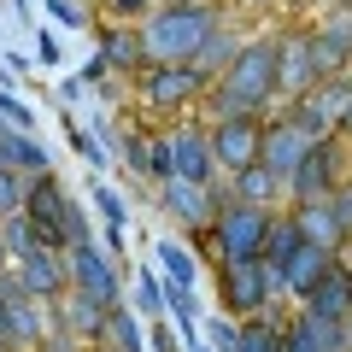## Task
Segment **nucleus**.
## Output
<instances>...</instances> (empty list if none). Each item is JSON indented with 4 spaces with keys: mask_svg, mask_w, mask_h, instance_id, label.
<instances>
[{
    "mask_svg": "<svg viewBox=\"0 0 352 352\" xmlns=\"http://www.w3.org/2000/svg\"><path fill=\"white\" fill-rule=\"evenodd\" d=\"M206 100H212V118H264L270 100H276V36H252L241 41V53L212 76L206 88Z\"/></svg>",
    "mask_w": 352,
    "mask_h": 352,
    "instance_id": "1",
    "label": "nucleus"
},
{
    "mask_svg": "<svg viewBox=\"0 0 352 352\" xmlns=\"http://www.w3.org/2000/svg\"><path fill=\"white\" fill-rule=\"evenodd\" d=\"M212 30H217V6L212 0H200V6H164L159 0V6L135 24L141 59L147 65H194Z\"/></svg>",
    "mask_w": 352,
    "mask_h": 352,
    "instance_id": "2",
    "label": "nucleus"
},
{
    "mask_svg": "<svg viewBox=\"0 0 352 352\" xmlns=\"http://www.w3.org/2000/svg\"><path fill=\"white\" fill-rule=\"evenodd\" d=\"M24 217L36 223L41 247H53V252H65L71 241H82V235H88V212H82V200H71V194L59 188V176H53V170L30 182Z\"/></svg>",
    "mask_w": 352,
    "mask_h": 352,
    "instance_id": "3",
    "label": "nucleus"
},
{
    "mask_svg": "<svg viewBox=\"0 0 352 352\" xmlns=\"http://www.w3.org/2000/svg\"><path fill=\"white\" fill-rule=\"evenodd\" d=\"M206 88H212V76H206L200 65H141V71H135L141 106H147V112H159V118L200 106Z\"/></svg>",
    "mask_w": 352,
    "mask_h": 352,
    "instance_id": "4",
    "label": "nucleus"
},
{
    "mask_svg": "<svg viewBox=\"0 0 352 352\" xmlns=\"http://www.w3.org/2000/svg\"><path fill=\"white\" fill-rule=\"evenodd\" d=\"M270 217H276V212L247 206V200H229V194H223L212 229H206V235H212L217 264H223V258H258V252H264V235H270Z\"/></svg>",
    "mask_w": 352,
    "mask_h": 352,
    "instance_id": "5",
    "label": "nucleus"
},
{
    "mask_svg": "<svg viewBox=\"0 0 352 352\" xmlns=\"http://www.w3.org/2000/svg\"><path fill=\"white\" fill-rule=\"evenodd\" d=\"M276 294H282V282L270 276V264H264V258H223V264H217V300H223L229 317L270 311Z\"/></svg>",
    "mask_w": 352,
    "mask_h": 352,
    "instance_id": "6",
    "label": "nucleus"
},
{
    "mask_svg": "<svg viewBox=\"0 0 352 352\" xmlns=\"http://www.w3.org/2000/svg\"><path fill=\"white\" fill-rule=\"evenodd\" d=\"M346 106H352V71H335V76H317L300 100L288 106V118L305 129V135L323 141V135H335V129L346 124Z\"/></svg>",
    "mask_w": 352,
    "mask_h": 352,
    "instance_id": "7",
    "label": "nucleus"
},
{
    "mask_svg": "<svg viewBox=\"0 0 352 352\" xmlns=\"http://www.w3.org/2000/svg\"><path fill=\"white\" fill-rule=\"evenodd\" d=\"M65 270H71V288L88 294V300H100V305H118V300H124V270H118V258H112L94 235H82V241L65 247Z\"/></svg>",
    "mask_w": 352,
    "mask_h": 352,
    "instance_id": "8",
    "label": "nucleus"
},
{
    "mask_svg": "<svg viewBox=\"0 0 352 352\" xmlns=\"http://www.w3.org/2000/svg\"><path fill=\"white\" fill-rule=\"evenodd\" d=\"M164 159H170V176H182V182H206L212 188L217 182V153H212V129L200 124H176L159 135Z\"/></svg>",
    "mask_w": 352,
    "mask_h": 352,
    "instance_id": "9",
    "label": "nucleus"
},
{
    "mask_svg": "<svg viewBox=\"0 0 352 352\" xmlns=\"http://www.w3.org/2000/svg\"><path fill=\"white\" fill-rule=\"evenodd\" d=\"M223 194L229 188H217V182H212V188H206V182H182V176H164V182H159V206L176 217V229H212Z\"/></svg>",
    "mask_w": 352,
    "mask_h": 352,
    "instance_id": "10",
    "label": "nucleus"
},
{
    "mask_svg": "<svg viewBox=\"0 0 352 352\" xmlns=\"http://www.w3.org/2000/svg\"><path fill=\"white\" fill-rule=\"evenodd\" d=\"M317 76H323V71H317L311 30H288V36H276V100H300Z\"/></svg>",
    "mask_w": 352,
    "mask_h": 352,
    "instance_id": "11",
    "label": "nucleus"
},
{
    "mask_svg": "<svg viewBox=\"0 0 352 352\" xmlns=\"http://www.w3.org/2000/svg\"><path fill=\"white\" fill-rule=\"evenodd\" d=\"M264 141V118L241 112V118H212V153H217V176H235L241 164L258 159Z\"/></svg>",
    "mask_w": 352,
    "mask_h": 352,
    "instance_id": "12",
    "label": "nucleus"
},
{
    "mask_svg": "<svg viewBox=\"0 0 352 352\" xmlns=\"http://www.w3.org/2000/svg\"><path fill=\"white\" fill-rule=\"evenodd\" d=\"M317 147V135H305L300 124H294V118H276V124H264V141H258V159L270 164V170L282 176V182H288L294 170H300V159L305 153Z\"/></svg>",
    "mask_w": 352,
    "mask_h": 352,
    "instance_id": "13",
    "label": "nucleus"
},
{
    "mask_svg": "<svg viewBox=\"0 0 352 352\" xmlns=\"http://www.w3.org/2000/svg\"><path fill=\"white\" fill-rule=\"evenodd\" d=\"M300 305H305V311H317V317H335V323H346V317H352V264L340 258V252L329 258V270L317 276V288L305 294Z\"/></svg>",
    "mask_w": 352,
    "mask_h": 352,
    "instance_id": "14",
    "label": "nucleus"
},
{
    "mask_svg": "<svg viewBox=\"0 0 352 352\" xmlns=\"http://www.w3.org/2000/svg\"><path fill=\"white\" fill-rule=\"evenodd\" d=\"M282 346H288V352H346V323L317 317V311L300 305V317L282 323Z\"/></svg>",
    "mask_w": 352,
    "mask_h": 352,
    "instance_id": "15",
    "label": "nucleus"
},
{
    "mask_svg": "<svg viewBox=\"0 0 352 352\" xmlns=\"http://www.w3.org/2000/svg\"><path fill=\"white\" fill-rule=\"evenodd\" d=\"M12 270L24 276V288L36 294V300H59L65 288H71V270H65V252H53V247H36V252H24V258H12Z\"/></svg>",
    "mask_w": 352,
    "mask_h": 352,
    "instance_id": "16",
    "label": "nucleus"
},
{
    "mask_svg": "<svg viewBox=\"0 0 352 352\" xmlns=\"http://www.w3.org/2000/svg\"><path fill=\"white\" fill-rule=\"evenodd\" d=\"M335 188H340V176H335V159H329V141H317V147L300 159V170L288 176V206H305V200H329Z\"/></svg>",
    "mask_w": 352,
    "mask_h": 352,
    "instance_id": "17",
    "label": "nucleus"
},
{
    "mask_svg": "<svg viewBox=\"0 0 352 352\" xmlns=\"http://www.w3.org/2000/svg\"><path fill=\"white\" fill-rule=\"evenodd\" d=\"M229 200H247V206H264V212H282V206H288V182H282L264 159H252V164H241V170L229 176Z\"/></svg>",
    "mask_w": 352,
    "mask_h": 352,
    "instance_id": "18",
    "label": "nucleus"
},
{
    "mask_svg": "<svg viewBox=\"0 0 352 352\" xmlns=\"http://www.w3.org/2000/svg\"><path fill=\"white\" fill-rule=\"evenodd\" d=\"M329 258H335L329 247H317V241H300V247H294V258L282 264V294H288V300H305V294L317 288V276L329 270Z\"/></svg>",
    "mask_w": 352,
    "mask_h": 352,
    "instance_id": "19",
    "label": "nucleus"
},
{
    "mask_svg": "<svg viewBox=\"0 0 352 352\" xmlns=\"http://www.w3.org/2000/svg\"><path fill=\"white\" fill-rule=\"evenodd\" d=\"M153 264H159L164 288H200V258H194V247H188L182 235L153 241Z\"/></svg>",
    "mask_w": 352,
    "mask_h": 352,
    "instance_id": "20",
    "label": "nucleus"
},
{
    "mask_svg": "<svg viewBox=\"0 0 352 352\" xmlns=\"http://www.w3.org/2000/svg\"><path fill=\"white\" fill-rule=\"evenodd\" d=\"M0 159L18 164L24 176H47L53 170V153L41 147V135L36 129H12V124H0Z\"/></svg>",
    "mask_w": 352,
    "mask_h": 352,
    "instance_id": "21",
    "label": "nucleus"
},
{
    "mask_svg": "<svg viewBox=\"0 0 352 352\" xmlns=\"http://www.w3.org/2000/svg\"><path fill=\"white\" fill-rule=\"evenodd\" d=\"M288 212H294V223H300L305 241H317V247H329V252L346 247V229H340V217H335V200H305V206H288Z\"/></svg>",
    "mask_w": 352,
    "mask_h": 352,
    "instance_id": "22",
    "label": "nucleus"
},
{
    "mask_svg": "<svg viewBox=\"0 0 352 352\" xmlns=\"http://www.w3.org/2000/svg\"><path fill=\"white\" fill-rule=\"evenodd\" d=\"M311 47H317V71L323 76L346 71V59H352V12L329 18L323 30H311Z\"/></svg>",
    "mask_w": 352,
    "mask_h": 352,
    "instance_id": "23",
    "label": "nucleus"
},
{
    "mask_svg": "<svg viewBox=\"0 0 352 352\" xmlns=\"http://www.w3.org/2000/svg\"><path fill=\"white\" fill-rule=\"evenodd\" d=\"M100 346H106V352H147V323H141V311H135L129 300H118L112 311H106Z\"/></svg>",
    "mask_w": 352,
    "mask_h": 352,
    "instance_id": "24",
    "label": "nucleus"
},
{
    "mask_svg": "<svg viewBox=\"0 0 352 352\" xmlns=\"http://www.w3.org/2000/svg\"><path fill=\"white\" fill-rule=\"evenodd\" d=\"M100 59L112 65V71H141V36H135V24H106L100 30Z\"/></svg>",
    "mask_w": 352,
    "mask_h": 352,
    "instance_id": "25",
    "label": "nucleus"
},
{
    "mask_svg": "<svg viewBox=\"0 0 352 352\" xmlns=\"http://www.w3.org/2000/svg\"><path fill=\"white\" fill-rule=\"evenodd\" d=\"M300 241H305V235H300V223H294V212H276V217H270V235H264V252H258V258L270 264V276H276V282H282V264L294 258Z\"/></svg>",
    "mask_w": 352,
    "mask_h": 352,
    "instance_id": "26",
    "label": "nucleus"
},
{
    "mask_svg": "<svg viewBox=\"0 0 352 352\" xmlns=\"http://www.w3.org/2000/svg\"><path fill=\"white\" fill-rule=\"evenodd\" d=\"M241 352H288V346H282V323L270 311L241 317Z\"/></svg>",
    "mask_w": 352,
    "mask_h": 352,
    "instance_id": "27",
    "label": "nucleus"
},
{
    "mask_svg": "<svg viewBox=\"0 0 352 352\" xmlns=\"http://www.w3.org/2000/svg\"><path fill=\"white\" fill-rule=\"evenodd\" d=\"M235 53H241V36H235V30H223V18H217V30L206 36V47H200V59H194V65H200L206 76H217Z\"/></svg>",
    "mask_w": 352,
    "mask_h": 352,
    "instance_id": "28",
    "label": "nucleus"
},
{
    "mask_svg": "<svg viewBox=\"0 0 352 352\" xmlns=\"http://www.w3.org/2000/svg\"><path fill=\"white\" fill-rule=\"evenodd\" d=\"M129 305L141 311V323L164 317V276H159V264H153V270H135V294H129Z\"/></svg>",
    "mask_w": 352,
    "mask_h": 352,
    "instance_id": "29",
    "label": "nucleus"
},
{
    "mask_svg": "<svg viewBox=\"0 0 352 352\" xmlns=\"http://www.w3.org/2000/svg\"><path fill=\"white\" fill-rule=\"evenodd\" d=\"M65 141H71V153L88 164V170H106V147H100V135H94V129H82L71 112H65Z\"/></svg>",
    "mask_w": 352,
    "mask_h": 352,
    "instance_id": "30",
    "label": "nucleus"
},
{
    "mask_svg": "<svg viewBox=\"0 0 352 352\" xmlns=\"http://www.w3.org/2000/svg\"><path fill=\"white\" fill-rule=\"evenodd\" d=\"M30 182H36V176H24L18 164H6V159H0V217L24 212V200H30Z\"/></svg>",
    "mask_w": 352,
    "mask_h": 352,
    "instance_id": "31",
    "label": "nucleus"
},
{
    "mask_svg": "<svg viewBox=\"0 0 352 352\" xmlns=\"http://www.w3.org/2000/svg\"><path fill=\"white\" fill-rule=\"evenodd\" d=\"M88 200H94V212H100L112 229H129V200L112 188V182H94V188H88Z\"/></svg>",
    "mask_w": 352,
    "mask_h": 352,
    "instance_id": "32",
    "label": "nucleus"
},
{
    "mask_svg": "<svg viewBox=\"0 0 352 352\" xmlns=\"http://www.w3.org/2000/svg\"><path fill=\"white\" fill-rule=\"evenodd\" d=\"M41 12H47L59 30H88V24H94L88 0H41Z\"/></svg>",
    "mask_w": 352,
    "mask_h": 352,
    "instance_id": "33",
    "label": "nucleus"
},
{
    "mask_svg": "<svg viewBox=\"0 0 352 352\" xmlns=\"http://www.w3.org/2000/svg\"><path fill=\"white\" fill-rule=\"evenodd\" d=\"M0 118H6L12 129H36V106H24V100H18L6 76H0Z\"/></svg>",
    "mask_w": 352,
    "mask_h": 352,
    "instance_id": "34",
    "label": "nucleus"
},
{
    "mask_svg": "<svg viewBox=\"0 0 352 352\" xmlns=\"http://www.w3.org/2000/svg\"><path fill=\"white\" fill-rule=\"evenodd\" d=\"M147 352H182V335H176L170 317H153L147 323Z\"/></svg>",
    "mask_w": 352,
    "mask_h": 352,
    "instance_id": "35",
    "label": "nucleus"
},
{
    "mask_svg": "<svg viewBox=\"0 0 352 352\" xmlns=\"http://www.w3.org/2000/svg\"><path fill=\"white\" fill-rule=\"evenodd\" d=\"M106 12H112V24H141V18L159 6V0H100Z\"/></svg>",
    "mask_w": 352,
    "mask_h": 352,
    "instance_id": "36",
    "label": "nucleus"
},
{
    "mask_svg": "<svg viewBox=\"0 0 352 352\" xmlns=\"http://www.w3.org/2000/svg\"><path fill=\"white\" fill-rule=\"evenodd\" d=\"M36 53H41V71H59L65 65V47H59V36H53V30H36Z\"/></svg>",
    "mask_w": 352,
    "mask_h": 352,
    "instance_id": "37",
    "label": "nucleus"
},
{
    "mask_svg": "<svg viewBox=\"0 0 352 352\" xmlns=\"http://www.w3.org/2000/svg\"><path fill=\"white\" fill-rule=\"evenodd\" d=\"M82 88H88L82 76H65V82H59V94H65V100H82Z\"/></svg>",
    "mask_w": 352,
    "mask_h": 352,
    "instance_id": "38",
    "label": "nucleus"
},
{
    "mask_svg": "<svg viewBox=\"0 0 352 352\" xmlns=\"http://www.w3.org/2000/svg\"><path fill=\"white\" fill-rule=\"evenodd\" d=\"M6 264H12V247H6V235H0V270H6Z\"/></svg>",
    "mask_w": 352,
    "mask_h": 352,
    "instance_id": "39",
    "label": "nucleus"
},
{
    "mask_svg": "<svg viewBox=\"0 0 352 352\" xmlns=\"http://www.w3.org/2000/svg\"><path fill=\"white\" fill-rule=\"evenodd\" d=\"M164 6H200V0H164Z\"/></svg>",
    "mask_w": 352,
    "mask_h": 352,
    "instance_id": "40",
    "label": "nucleus"
},
{
    "mask_svg": "<svg viewBox=\"0 0 352 352\" xmlns=\"http://www.w3.org/2000/svg\"><path fill=\"white\" fill-rule=\"evenodd\" d=\"M340 129H346V135H352V106H346V124H340Z\"/></svg>",
    "mask_w": 352,
    "mask_h": 352,
    "instance_id": "41",
    "label": "nucleus"
},
{
    "mask_svg": "<svg viewBox=\"0 0 352 352\" xmlns=\"http://www.w3.org/2000/svg\"><path fill=\"white\" fill-rule=\"evenodd\" d=\"M346 352H352V317H346Z\"/></svg>",
    "mask_w": 352,
    "mask_h": 352,
    "instance_id": "42",
    "label": "nucleus"
},
{
    "mask_svg": "<svg viewBox=\"0 0 352 352\" xmlns=\"http://www.w3.org/2000/svg\"><path fill=\"white\" fill-rule=\"evenodd\" d=\"M241 6H270V0H241Z\"/></svg>",
    "mask_w": 352,
    "mask_h": 352,
    "instance_id": "43",
    "label": "nucleus"
},
{
    "mask_svg": "<svg viewBox=\"0 0 352 352\" xmlns=\"http://www.w3.org/2000/svg\"><path fill=\"white\" fill-rule=\"evenodd\" d=\"M82 352H106V346H100V340H94V346H82Z\"/></svg>",
    "mask_w": 352,
    "mask_h": 352,
    "instance_id": "44",
    "label": "nucleus"
},
{
    "mask_svg": "<svg viewBox=\"0 0 352 352\" xmlns=\"http://www.w3.org/2000/svg\"><path fill=\"white\" fill-rule=\"evenodd\" d=\"M340 252H346V264H352V241H346V247H340Z\"/></svg>",
    "mask_w": 352,
    "mask_h": 352,
    "instance_id": "45",
    "label": "nucleus"
},
{
    "mask_svg": "<svg viewBox=\"0 0 352 352\" xmlns=\"http://www.w3.org/2000/svg\"><path fill=\"white\" fill-rule=\"evenodd\" d=\"M0 47H6V30H0Z\"/></svg>",
    "mask_w": 352,
    "mask_h": 352,
    "instance_id": "46",
    "label": "nucleus"
},
{
    "mask_svg": "<svg viewBox=\"0 0 352 352\" xmlns=\"http://www.w3.org/2000/svg\"><path fill=\"white\" fill-rule=\"evenodd\" d=\"M0 352H12V346H6V340H0Z\"/></svg>",
    "mask_w": 352,
    "mask_h": 352,
    "instance_id": "47",
    "label": "nucleus"
}]
</instances>
